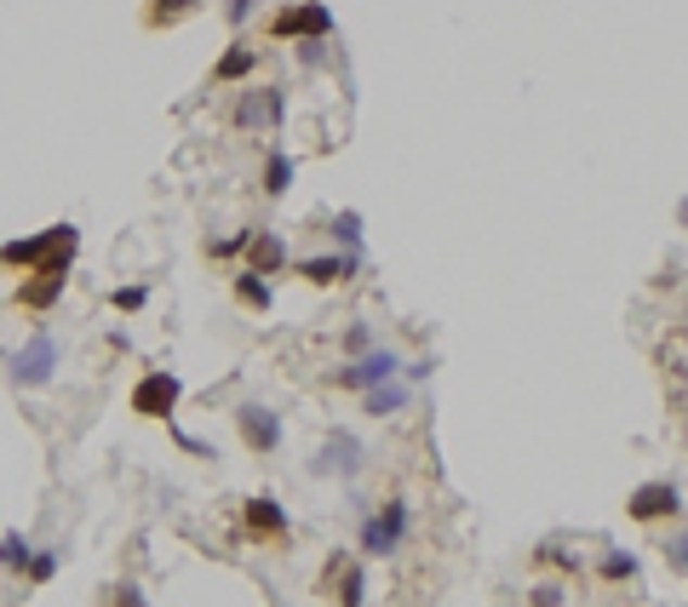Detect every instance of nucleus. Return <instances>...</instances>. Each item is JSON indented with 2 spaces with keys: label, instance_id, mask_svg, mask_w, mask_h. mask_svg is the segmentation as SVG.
<instances>
[{
  "label": "nucleus",
  "instance_id": "16",
  "mask_svg": "<svg viewBox=\"0 0 688 607\" xmlns=\"http://www.w3.org/2000/svg\"><path fill=\"white\" fill-rule=\"evenodd\" d=\"M408 401H413V384L408 378H391V384L361 390V413H368V418H396V413H408Z\"/></svg>",
  "mask_w": 688,
  "mask_h": 607
},
{
  "label": "nucleus",
  "instance_id": "31",
  "mask_svg": "<svg viewBox=\"0 0 688 607\" xmlns=\"http://www.w3.org/2000/svg\"><path fill=\"white\" fill-rule=\"evenodd\" d=\"M373 350V327L368 321H351V333H344V356H368Z\"/></svg>",
  "mask_w": 688,
  "mask_h": 607
},
{
  "label": "nucleus",
  "instance_id": "1",
  "mask_svg": "<svg viewBox=\"0 0 688 607\" xmlns=\"http://www.w3.org/2000/svg\"><path fill=\"white\" fill-rule=\"evenodd\" d=\"M75 253H80V230L75 224H47V230H35V235L0 241V264L24 270V275H69Z\"/></svg>",
  "mask_w": 688,
  "mask_h": 607
},
{
  "label": "nucleus",
  "instance_id": "12",
  "mask_svg": "<svg viewBox=\"0 0 688 607\" xmlns=\"http://www.w3.org/2000/svg\"><path fill=\"white\" fill-rule=\"evenodd\" d=\"M241 270H253V275H288L293 270V247L281 241V230H258L247 235V264Z\"/></svg>",
  "mask_w": 688,
  "mask_h": 607
},
{
  "label": "nucleus",
  "instance_id": "32",
  "mask_svg": "<svg viewBox=\"0 0 688 607\" xmlns=\"http://www.w3.org/2000/svg\"><path fill=\"white\" fill-rule=\"evenodd\" d=\"M562 602H569V591H562L557 579H545V584H534V591H528V607H562Z\"/></svg>",
  "mask_w": 688,
  "mask_h": 607
},
{
  "label": "nucleus",
  "instance_id": "14",
  "mask_svg": "<svg viewBox=\"0 0 688 607\" xmlns=\"http://www.w3.org/2000/svg\"><path fill=\"white\" fill-rule=\"evenodd\" d=\"M361 470V441L356 436H344V430H333L328 441H321V453H316V464H310V476H344L351 481Z\"/></svg>",
  "mask_w": 688,
  "mask_h": 607
},
{
  "label": "nucleus",
  "instance_id": "15",
  "mask_svg": "<svg viewBox=\"0 0 688 607\" xmlns=\"http://www.w3.org/2000/svg\"><path fill=\"white\" fill-rule=\"evenodd\" d=\"M64 287H69V275H24L17 281V310H29V315H52L58 304H64Z\"/></svg>",
  "mask_w": 688,
  "mask_h": 607
},
{
  "label": "nucleus",
  "instance_id": "29",
  "mask_svg": "<svg viewBox=\"0 0 688 607\" xmlns=\"http://www.w3.org/2000/svg\"><path fill=\"white\" fill-rule=\"evenodd\" d=\"M258 7H265V0H225V24L241 35V29L253 24V12H258Z\"/></svg>",
  "mask_w": 688,
  "mask_h": 607
},
{
  "label": "nucleus",
  "instance_id": "13",
  "mask_svg": "<svg viewBox=\"0 0 688 607\" xmlns=\"http://www.w3.org/2000/svg\"><path fill=\"white\" fill-rule=\"evenodd\" d=\"M253 69H258V47H253L247 35H235L230 47L218 52V64H213V75H207V80H213V87H247Z\"/></svg>",
  "mask_w": 688,
  "mask_h": 607
},
{
  "label": "nucleus",
  "instance_id": "4",
  "mask_svg": "<svg viewBox=\"0 0 688 607\" xmlns=\"http://www.w3.org/2000/svg\"><path fill=\"white\" fill-rule=\"evenodd\" d=\"M281 120H288V87H241L235 92V109H230V127L235 132H276Z\"/></svg>",
  "mask_w": 688,
  "mask_h": 607
},
{
  "label": "nucleus",
  "instance_id": "30",
  "mask_svg": "<svg viewBox=\"0 0 688 607\" xmlns=\"http://www.w3.org/2000/svg\"><path fill=\"white\" fill-rule=\"evenodd\" d=\"M104 596H110V607H150V596H144V591H138V584H132V579H120V584H110V591H104Z\"/></svg>",
  "mask_w": 688,
  "mask_h": 607
},
{
  "label": "nucleus",
  "instance_id": "9",
  "mask_svg": "<svg viewBox=\"0 0 688 607\" xmlns=\"http://www.w3.org/2000/svg\"><path fill=\"white\" fill-rule=\"evenodd\" d=\"M270 35L276 40H333V12L321 0H288L270 12Z\"/></svg>",
  "mask_w": 688,
  "mask_h": 607
},
{
  "label": "nucleus",
  "instance_id": "27",
  "mask_svg": "<svg viewBox=\"0 0 688 607\" xmlns=\"http://www.w3.org/2000/svg\"><path fill=\"white\" fill-rule=\"evenodd\" d=\"M660 556H665V568H672V573L688 579V528H683V533H665V539H660Z\"/></svg>",
  "mask_w": 688,
  "mask_h": 607
},
{
  "label": "nucleus",
  "instance_id": "8",
  "mask_svg": "<svg viewBox=\"0 0 688 607\" xmlns=\"http://www.w3.org/2000/svg\"><path fill=\"white\" fill-rule=\"evenodd\" d=\"M625 516H632L637 528H660V521H677V516H683V488H677V481H665V476L637 481L632 499H625Z\"/></svg>",
  "mask_w": 688,
  "mask_h": 607
},
{
  "label": "nucleus",
  "instance_id": "19",
  "mask_svg": "<svg viewBox=\"0 0 688 607\" xmlns=\"http://www.w3.org/2000/svg\"><path fill=\"white\" fill-rule=\"evenodd\" d=\"M201 7H207V0H144V29H178Z\"/></svg>",
  "mask_w": 688,
  "mask_h": 607
},
{
  "label": "nucleus",
  "instance_id": "2",
  "mask_svg": "<svg viewBox=\"0 0 688 607\" xmlns=\"http://www.w3.org/2000/svg\"><path fill=\"white\" fill-rule=\"evenodd\" d=\"M413 533V504L408 499H379V511H361V533H356V551L368 561L396 556Z\"/></svg>",
  "mask_w": 688,
  "mask_h": 607
},
{
  "label": "nucleus",
  "instance_id": "3",
  "mask_svg": "<svg viewBox=\"0 0 688 607\" xmlns=\"http://www.w3.org/2000/svg\"><path fill=\"white\" fill-rule=\"evenodd\" d=\"M58 361H64V344H58V333L35 327L24 350L7 356V378L17 384V390H47V384L58 378Z\"/></svg>",
  "mask_w": 688,
  "mask_h": 607
},
{
  "label": "nucleus",
  "instance_id": "11",
  "mask_svg": "<svg viewBox=\"0 0 688 607\" xmlns=\"http://www.w3.org/2000/svg\"><path fill=\"white\" fill-rule=\"evenodd\" d=\"M241 528H247L253 539H288L293 533V516H288V504H281L276 493H253L247 504H241Z\"/></svg>",
  "mask_w": 688,
  "mask_h": 607
},
{
  "label": "nucleus",
  "instance_id": "28",
  "mask_svg": "<svg viewBox=\"0 0 688 607\" xmlns=\"http://www.w3.org/2000/svg\"><path fill=\"white\" fill-rule=\"evenodd\" d=\"M247 235H253V224H247V230H235V235L207 241V258H235V253H247Z\"/></svg>",
  "mask_w": 688,
  "mask_h": 607
},
{
  "label": "nucleus",
  "instance_id": "5",
  "mask_svg": "<svg viewBox=\"0 0 688 607\" xmlns=\"http://www.w3.org/2000/svg\"><path fill=\"white\" fill-rule=\"evenodd\" d=\"M178 401H184V378H178L173 367H150L144 378L132 384L127 408H132L138 418H161V424H173V418H178Z\"/></svg>",
  "mask_w": 688,
  "mask_h": 607
},
{
  "label": "nucleus",
  "instance_id": "35",
  "mask_svg": "<svg viewBox=\"0 0 688 607\" xmlns=\"http://www.w3.org/2000/svg\"><path fill=\"white\" fill-rule=\"evenodd\" d=\"M436 373V356H419V361H402V378H408V384H424V378H431Z\"/></svg>",
  "mask_w": 688,
  "mask_h": 607
},
{
  "label": "nucleus",
  "instance_id": "18",
  "mask_svg": "<svg viewBox=\"0 0 688 607\" xmlns=\"http://www.w3.org/2000/svg\"><path fill=\"white\" fill-rule=\"evenodd\" d=\"M333 602L339 607H361L368 602V568H361V561H333Z\"/></svg>",
  "mask_w": 688,
  "mask_h": 607
},
{
  "label": "nucleus",
  "instance_id": "36",
  "mask_svg": "<svg viewBox=\"0 0 688 607\" xmlns=\"http://www.w3.org/2000/svg\"><path fill=\"white\" fill-rule=\"evenodd\" d=\"M677 224L688 230V195H683V207H677Z\"/></svg>",
  "mask_w": 688,
  "mask_h": 607
},
{
  "label": "nucleus",
  "instance_id": "33",
  "mask_svg": "<svg viewBox=\"0 0 688 607\" xmlns=\"http://www.w3.org/2000/svg\"><path fill=\"white\" fill-rule=\"evenodd\" d=\"M173 441H178V448H184V453H195V459H218V448H213V441H201V436H190V430H178V424H173Z\"/></svg>",
  "mask_w": 688,
  "mask_h": 607
},
{
  "label": "nucleus",
  "instance_id": "26",
  "mask_svg": "<svg viewBox=\"0 0 688 607\" xmlns=\"http://www.w3.org/2000/svg\"><path fill=\"white\" fill-rule=\"evenodd\" d=\"M534 561H539V568H562V573H579V568H585L579 551H562V544H539Z\"/></svg>",
  "mask_w": 688,
  "mask_h": 607
},
{
  "label": "nucleus",
  "instance_id": "25",
  "mask_svg": "<svg viewBox=\"0 0 688 607\" xmlns=\"http://www.w3.org/2000/svg\"><path fill=\"white\" fill-rule=\"evenodd\" d=\"M110 304H115L120 315H144L150 310V281H127V287H115Z\"/></svg>",
  "mask_w": 688,
  "mask_h": 607
},
{
  "label": "nucleus",
  "instance_id": "17",
  "mask_svg": "<svg viewBox=\"0 0 688 607\" xmlns=\"http://www.w3.org/2000/svg\"><path fill=\"white\" fill-rule=\"evenodd\" d=\"M293 178H298V160L276 144V150L265 155V172H258V195H265V201H281V195L293 190Z\"/></svg>",
  "mask_w": 688,
  "mask_h": 607
},
{
  "label": "nucleus",
  "instance_id": "23",
  "mask_svg": "<svg viewBox=\"0 0 688 607\" xmlns=\"http://www.w3.org/2000/svg\"><path fill=\"white\" fill-rule=\"evenodd\" d=\"M58 568H64V551L47 544V551H29V568H24V584H52Z\"/></svg>",
  "mask_w": 688,
  "mask_h": 607
},
{
  "label": "nucleus",
  "instance_id": "10",
  "mask_svg": "<svg viewBox=\"0 0 688 607\" xmlns=\"http://www.w3.org/2000/svg\"><path fill=\"white\" fill-rule=\"evenodd\" d=\"M293 275L305 287H351L361 275V253H310V258H293Z\"/></svg>",
  "mask_w": 688,
  "mask_h": 607
},
{
  "label": "nucleus",
  "instance_id": "21",
  "mask_svg": "<svg viewBox=\"0 0 688 607\" xmlns=\"http://www.w3.org/2000/svg\"><path fill=\"white\" fill-rule=\"evenodd\" d=\"M29 551H35V544H29V533H24V528H7V533H0V568H7V573L24 579Z\"/></svg>",
  "mask_w": 688,
  "mask_h": 607
},
{
  "label": "nucleus",
  "instance_id": "22",
  "mask_svg": "<svg viewBox=\"0 0 688 607\" xmlns=\"http://www.w3.org/2000/svg\"><path fill=\"white\" fill-rule=\"evenodd\" d=\"M328 241L339 253H361V241H368L361 235V212H333L328 218Z\"/></svg>",
  "mask_w": 688,
  "mask_h": 607
},
{
  "label": "nucleus",
  "instance_id": "24",
  "mask_svg": "<svg viewBox=\"0 0 688 607\" xmlns=\"http://www.w3.org/2000/svg\"><path fill=\"white\" fill-rule=\"evenodd\" d=\"M597 573H602V579H609V584H632V579L642 573V561H637L632 551H609V556H602V561H597Z\"/></svg>",
  "mask_w": 688,
  "mask_h": 607
},
{
  "label": "nucleus",
  "instance_id": "34",
  "mask_svg": "<svg viewBox=\"0 0 688 607\" xmlns=\"http://www.w3.org/2000/svg\"><path fill=\"white\" fill-rule=\"evenodd\" d=\"M293 47H298V64H305V69L328 64V40H293Z\"/></svg>",
  "mask_w": 688,
  "mask_h": 607
},
{
  "label": "nucleus",
  "instance_id": "20",
  "mask_svg": "<svg viewBox=\"0 0 688 607\" xmlns=\"http://www.w3.org/2000/svg\"><path fill=\"white\" fill-rule=\"evenodd\" d=\"M235 304H247V310H270L276 304V287H270V275H253V270H235Z\"/></svg>",
  "mask_w": 688,
  "mask_h": 607
},
{
  "label": "nucleus",
  "instance_id": "6",
  "mask_svg": "<svg viewBox=\"0 0 688 607\" xmlns=\"http://www.w3.org/2000/svg\"><path fill=\"white\" fill-rule=\"evenodd\" d=\"M391 378H402V350H391V344H373L368 356H351L344 367L328 378L333 390H351V396H361V390H373V384H391Z\"/></svg>",
  "mask_w": 688,
  "mask_h": 607
},
{
  "label": "nucleus",
  "instance_id": "7",
  "mask_svg": "<svg viewBox=\"0 0 688 607\" xmlns=\"http://www.w3.org/2000/svg\"><path fill=\"white\" fill-rule=\"evenodd\" d=\"M235 436H241V448H247L253 459H276L281 441H288L281 413L265 408V401H241V408H235Z\"/></svg>",
  "mask_w": 688,
  "mask_h": 607
}]
</instances>
